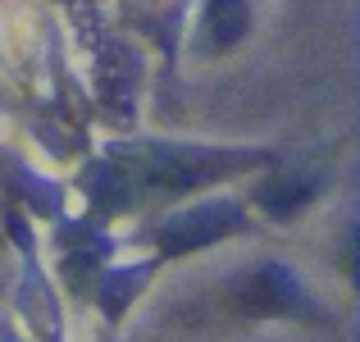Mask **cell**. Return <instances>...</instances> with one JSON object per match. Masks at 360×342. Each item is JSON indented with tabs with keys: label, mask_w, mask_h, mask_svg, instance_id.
I'll list each match as a JSON object with an SVG mask.
<instances>
[{
	"label": "cell",
	"mask_w": 360,
	"mask_h": 342,
	"mask_svg": "<svg viewBox=\"0 0 360 342\" xmlns=\"http://www.w3.org/2000/svg\"><path fill=\"white\" fill-rule=\"evenodd\" d=\"M260 151H155V165H150V183L160 187H196V183H210V178H229V169H246V165H260Z\"/></svg>",
	"instance_id": "2"
},
{
	"label": "cell",
	"mask_w": 360,
	"mask_h": 342,
	"mask_svg": "<svg viewBox=\"0 0 360 342\" xmlns=\"http://www.w3.org/2000/svg\"><path fill=\"white\" fill-rule=\"evenodd\" d=\"M242 306L246 310H260V315H288V310H306V288L292 270L283 265H260L242 279Z\"/></svg>",
	"instance_id": "3"
},
{
	"label": "cell",
	"mask_w": 360,
	"mask_h": 342,
	"mask_svg": "<svg viewBox=\"0 0 360 342\" xmlns=\"http://www.w3.org/2000/svg\"><path fill=\"white\" fill-rule=\"evenodd\" d=\"M251 27V5L246 0H205V37L214 51L238 46Z\"/></svg>",
	"instance_id": "5"
},
{
	"label": "cell",
	"mask_w": 360,
	"mask_h": 342,
	"mask_svg": "<svg viewBox=\"0 0 360 342\" xmlns=\"http://www.w3.org/2000/svg\"><path fill=\"white\" fill-rule=\"evenodd\" d=\"M319 174H269L255 183L251 201L260 205L269 220H297V215H306L310 205H315L319 196Z\"/></svg>",
	"instance_id": "4"
},
{
	"label": "cell",
	"mask_w": 360,
	"mask_h": 342,
	"mask_svg": "<svg viewBox=\"0 0 360 342\" xmlns=\"http://www.w3.org/2000/svg\"><path fill=\"white\" fill-rule=\"evenodd\" d=\"M246 228H251V210H242V201L210 196V201H196L187 210H174L169 220H160L155 246H160V255H192L233 233H246Z\"/></svg>",
	"instance_id": "1"
}]
</instances>
